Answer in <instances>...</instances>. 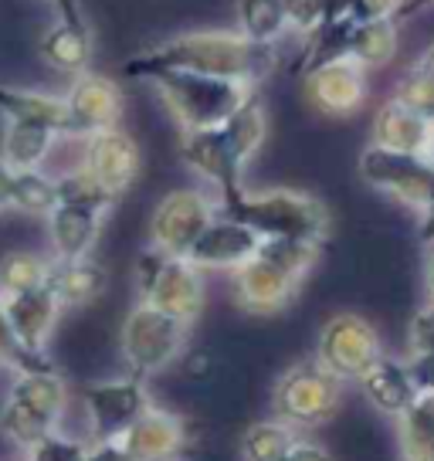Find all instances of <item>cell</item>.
<instances>
[{
  "instance_id": "cell-30",
  "label": "cell",
  "mask_w": 434,
  "mask_h": 461,
  "mask_svg": "<svg viewBox=\"0 0 434 461\" xmlns=\"http://www.w3.org/2000/svg\"><path fill=\"white\" fill-rule=\"evenodd\" d=\"M295 441L299 438L292 431V424H285L282 418L258 420L241 438V455H245V461H285Z\"/></svg>"
},
{
  "instance_id": "cell-22",
  "label": "cell",
  "mask_w": 434,
  "mask_h": 461,
  "mask_svg": "<svg viewBox=\"0 0 434 461\" xmlns=\"http://www.w3.org/2000/svg\"><path fill=\"white\" fill-rule=\"evenodd\" d=\"M431 122H424L420 115L404 109L397 99H387L374 115V140L370 143L384 146V149H397V153H428L431 143Z\"/></svg>"
},
{
  "instance_id": "cell-26",
  "label": "cell",
  "mask_w": 434,
  "mask_h": 461,
  "mask_svg": "<svg viewBox=\"0 0 434 461\" xmlns=\"http://www.w3.org/2000/svg\"><path fill=\"white\" fill-rule=\"evenodd\" d=\"M397 55V21L376 17V21H357L349 34V58L363 68H384Z\"/></svg>"
},
{
  "instance_id": "cell-31",
  "label": "cell",
  "mask_w": 434,
  "mask_h": 461,
  "mask_svg": "<svg viewBox=\"0 0 434 461\" xmlns=\"http://www.w3.org/2000/svg\"><path fill=\"white\" fill-rule=\"evenodd\" d=\"M258 255L272 261L276 268L303 282L305 275L316 268L319 261V241H305V238H261Z\"/></svg>"
},
{
  "instance_id": "cell-10",
  "label": "cell",
  "mask_w": 434,
  "mask_h": 461,
  "mask_svg": "<svg viewBox=\"0 0 434 461\" xmlns=\"http://www.w3.org/2000/svg\"><path fill=\"white\" fill-rule=\"evenodd\" d=\"M214 217V203L211 197H203L201 190H174L157 203L153 221H149L153 248L176 255V258H187L190 248L197 245V238Z\"/></svg>"
},
{
  "instance_id": "cell-33",
  "label": "cell",
  "mask_w": 434,
  "mask_h": 461,
  "mask_svg": "<svg viewBox=\"0 0 434 461\" xmlns=\"http://www.w3.org/2000/svg\"><path fill=\"white\" fill-rule=\"evenodd\" d=\"M0 431L7 434L14 445L34 447L41 438L55 431V420H48L44 414L31 411L28 403H21L17 397H7V403L0 407Z\"/></svg>"
},
{
  "instance_id": "cell-49",
  "label": "cell",
  "mask_w": 434,
  "mask_h": 461,
  "mask_svg": "<svg viewBox=\"0 0 434 461\" xmlns=\"http://www.w3.org/2000/svg\"><path fill=\"white\" fill-rule=\"evenodd\" d=\"M414 72L428 75V78H434V44H431V48H424V51H420V58L414 61Z\"/></svg>"
},
{
  "instance_id": "cell-18",
  "label": "cell",
  "mask_w": 434,
  "mask_h": 461,
  "mask_svg": "<svg viewBox=\"0 0 434 461\" xmlns=\"http://www.w3.org/2000/svg\"><path fill=\"white\" fill-rule=\"evenodd\" d=\"M4 309L14 332L21 336V343L44 353V346L51 339V332L59 326L61 316V299L55 295L51 285L31 288V292H17V295H4Z\"/></svg>"
},
{
  "instance_id": "cell-43",
  "label": "cell",
  "mask_w": 434,
  "mask_h": 461,
  "mask_svg": "<svg viewBox=\"0 0 434 461\" xmlns=\"http://www.w3.org/2000/svg\"><path fill=\"white\" fill-rule=\"evenodd\" d=\"M88 461H140L130 447H122L119 441H95L88 447Z\"/></svg>"
},
{
  "instance_id": "cell-21",
  "label": "cell",
  "mask_w": 434,
  "mask_h": 461,
  "mask_svg": "<svg viewBox=\"0 0 434 461\" xmlns=\"http://www.w3.org/2000/svg\"><path fill=\"white\" fill-rule=\"evenodd\" d=\"M0 115L21 119V122H41L59 136H75L72 109H68L65 95H41L31 88L0 86Z\"/></svg>"
},
{
  "instance_id": "cell-19",
  "label": "cell",
  "mask_w": 434,
  "mask_h": 461,
  "mask_svg": "<svg viewBox=\"0 0 434 461\" xmlns=\"http://www.w3.org/2000/svg\"><path fill=\"white\" fill-rule=\"evenodd\" d=\"M102 230V211H88V207H75V203H59L48 214V234H51V248L55 258H88L92 248L99 241Z\"/></svg>"
},
{
  "instance_id": "cell-15",
  "label": "cell",
  "mask_w": 434,
  "mask_h": 461,
  "mask_svg": "<svg viewBox=\"0 0 434 461\" xmlns=\"http://www.w3.org/2000/svg\"><path fill=\"white\" fill-rule=\"evenodd\" d=\"M299 278L285 275L272 261L255 255L241 268H234V299L251 316H276L292 303Z\"/></svg>"
},
{
  "instance_id": "cell-11",
  "label": "cell",
  "mask_w": 434,
  "mask_h": 461,
  "mask_svg": "<svg viewBox=\"0 0 434 461\" xmlns=\"http://www.w3.org/2000/svg\"><path fill=\"white\" fill-rule=\"evenodd\" d=\"M86 167L88 176L105 187L113 197H122L126 190L136 184L140 176V146L122 126H113V130H102L86 136Z\"/></svg>"
},
{
  "instance_id": "cell-45",
  "label": "cell",
  "mask_w": 434,
  "mask_h": 461,
  "mask_svg": "<svg viewBox=\"0 0 434 461\" xmlns=\"http://www.w3.org/2000/svg\"><path fill=\"white\" fill-rule=\"evenodd\" d=\"M55 11H59V21H68V24H82L88 28L86 14H82V0H48Z\"/></svg>"
},
{
  "instance_id": "cell-39",
  "label": "cell",
  "mask_w": 434,
  "mask_h": 461,
  "mask_svg": "<svg viewBox=\"0 0 434 461\" xmlns=\"http://www.w3.org/2000/svg\"><path fill=\"white\" fill-rule=\"evenodd\" d=\"M28 451V461H88V447L82 441H75V438H61L59 431L41 438Z\"/></svg>"
},
{
  "instance_id": "cell-6",
  "label": "cell",
  "mask_w": 434,
  "mask_h": 461,
  "mask_svg": "<svg viewBox=\"0 0 434 461\" xmlns=\"http://www.w3.org/2000/svg\"><path fill=\"white\" fill-rule=\"evenodd\" d=\"M339 384L343 380H336L319 360L295 363L276 384V414L292 428H319L339 414Z\"/></svg>"
},
{
  "instance_id": "cell-23",
  "label": "cell",
  "mask_w": 434,
  "mask_h": 461,
  "mask_svg": "<svg viewBox=\"0 0 434 461\" xmlns=\"http://www.w3.org/2000/svg\"><path fill=\"white\" fill-rule=\"evenodd\" d=\"M105 282L109 275L99 261L88 258H55L51 261V278L48 285L55 288V295L61 299L65 309H75V305H88L92 299H99L105 292Z\"/></svg>"
},
{
  "instance_id": "cell-25",
  "label": "cell",
  "mask_w": 434,
  "mask_h": 461,
  "mask_svg": "<svg viewBox=\"0 0 434 461\" xmlns=\"http://www.w3.org/2000/svg\"><path fill=\"white\" fill-rule=\"evenodd\" d=\"M59 140V132L41 126V122H21V119H7L4 130V149L0 157L7 159L14 170H41L44 157L51 153V146Z\"/></svg>"
},
{
  "instance_id": "cell-20",
  "label": "cell",
  "mask_w": 434,
  "mask_h": 461,
  "mask_svg": "<svg viewBox=\"0 0 434 461\" xmlns=\"http://www.w3.org/2000/svg\"><path fill=\"white\" fill-rule=\"evenodd\" d=\"M360 384L366 401L374 403L380 414H387V418H401L407 407L420 397L418 387H414V376L407 370V363L393 360V357H380L366 370V376H363Z\"/></svg>"
},
{
  "instance_id": "cell-47",
  "label": "cell",
  "mask_w": 434,
  "mask_h": 461,
  "mask_svg": "<svg viewBox=\"0 0 434 461\" xmlns=\"http://www.w3.org/2000/svg\"><path fill=\"white\" fill-rule=\"evenodd\" d=\"M418 234L424 245H431L434 241V194H431V201L418 211Z\"/></svg>"
},
{
  "instance_id": "cell-24",
  "label": "cell",
  "mask_w": 434,
  "mask_h": 461,
  "mask_svg": "<svg viewBox=\"0 0 434 461\" xmlns=\"http://www.w3.org/2000/svg\"><path fill=\"white\" fill-rule=\"evenodd\" d=\"M41 58L65 75H82L88 72V61H92V31L82 24H68L59 21L44 31L41 38Z\"/></svg>"
},
{
  "instance_id": "cell-42",
  "label": "cell",
  "mask_w": 434,
  "mask_h": 461,
  "mask_svg": "<svg viewBox=\"0 0 434 461\" xmlns=\"http://www.w3.org/2000/svg\"><path fill=\"white\" fill-rule=\"evenodd\" d=\"M401 0H353V17L357 21H376V17H393L397 21Z\"/></svg>"
},
{
  "instance_id": "cell-7",
  "label": "cell",
  "mask_w": 434,
  "mask_h": 461,
  "mask_svg": "<svg viewBox=\"0 0 434 461\" xmlns=\"http://www.w3.org/2000/svg\"><path fill=\"white\" fill-rule=\"evenodd\" d=\"M360 180L366 187L387 194L404 207L420 211L431 201L434 194V167L428 157L420 153H397V149H384V146L370 143L360 153Z\"/></svg>"
},
{
  "instance_id": "cell-37",
  "label": "cell",
  "mask_w": 434,
  "mask_h": 461,
  "mask_svg": "<svg viewBox=\"0 0 434 461\" xmlns=\"http://www.w3.org/2000/svg\"><path fill=\"white\" fill-rule=\"evenodd\" d=\"M59 203H75V207H88V211H109L116 197L105 187H99L92 176H88L86 167H78L75 173H65L59 176Z\"/></svg>"
},
{
  "instance_id": "cell-8",
  "label": "cell",
  "mask_w": 434,
  "mask_h": 461,
  "mask_svg": "<svg viewBox=\"0 0 434 461\" xmlns=\"http://www.w3.org/2000/svg\"><path fill=\"white\" fill-rule=\"evenodd\" d=\"M384 357V346L376 330L357 312H339L333 316L316 343V360L336 376V380H363L366 370Z\"/></svg>"
},
{
  "instance_id": "cell-14",
  "label": "cell",
  "mask_w": 434,
  "mask_h": 461,
  "mask_svg": "<svg viewBox=\"0 0 434 461\" xmlns=\"http://www.w3.org/2000/svg\"><path fill=\"white\" fill-rule=\"evenodd\" d=\"M261 248V234L241 224L238 217H214L203 234L197 238V245L190 248L187 258L197 268H241L245 261H251Z\"/></svg>"
},
{
  "instance_id": "cell-9",
  "label": "cell",
  "mask_w": 434,
  "mask_h": 461,
  "mask_svg": "<svg viewBox=\"0 0 434 461\" xmlns=\"http://www.w3.org/2000/svg\"><path fill=\"white\" fill-rule=\"evenodd\" d=\"M82 401H86V414L95 441H116V438H122L153 407L140 376L92 384V387L82 390Z\"/></svg>"
},
{
  "instance_id": "cell-17",
  "label": "cell",
  "mask_w": 434,
  "mask_h": 461,
  "mask_svg": "<svg viewBox=\"0 0 434 461\" xmlns=\"http://www.w3.org/2000/svg\"><path fill=\"white\" fill-rule=\"evenodd\" d=\"M116 441L122 447H130L140 461H176L187 451L190 434L184 418H176L170 411H159V407H149L143 418Z\"/></svg>"
},
{
  "instance_id": "cell-28",
  "label": "cell",
  "mask_w": 434,
  "mask_h": 461,
  "mask_svg": "<svg viewBox=\"0 0 434 461\" xmlns=\"http://www.w3.org/2000/svg\"><path fill=\"white\" fill-rule=\"evenodd\" d=\"M11 397H17L21 403H28L31 411H38V414L59 424L68 390H65V380L55 370H38V374H17Z\"/></svg>"
},
{
  "instance_id": "cell-46",
  "label": "cell",
  "mask_w": 434,
  "mask_h": 461,
  "mask_svg": "<svg viewBox=\"0 0 434 461\" xmlns=\"http://www.w3.org/2000/svg\"><path fill=\"white\" fill-rule=\"evenodd\" d=\"M14 201V167L0 157V211H7Z\"/></svg>"
},
{
  "instance_id": "cell-5",
  "label": "cell",
  "mask_w": 434,
  "mask_h": 461,
  "mask_svg": "<svg viewBox=\"0 0 434 461\" xmlns=\"http://www.w3.org/2000/svg\"><path fill=\"white\" fill-rule=\"evenodd\" d=\"M187 322L163 312L157 305L140 303L122 322V360L130 363L132 376H153L180 360L187 346Z\"/></svg>"
},
{
  "instance_id": "cell-36",
  "label": "cell",
  "mask_w": 434,
  "mask_h": 461,
  "mask_svg": "<svg viewBox=\"0 0 434 461\" xmlns=\"http://www.w3.org/2000/svg\"><path fill=\"white\" fill-rule=\"evenodd\" d=\"M0 370H11V374H38V370H55V363L48 360V353H38L31 346L21 343V336L14 332L4 299H0Z\"/></svg>"
},
{
  "instance_id": "cell-34",
  "label": "cell",
  "mask_w": 434,
  "mask_h": 461,
  "mask_svg": "<svg viewBox=\"0 0 434 461\" xmlns=\"http://www.w3.org/2000/svg\"><path fill=\"white\" fill-rule=\"evenodd\" d=\"M51 278V261L31 251H14L0 261V292L4 295H17V292H31V288L48 285Z\"/></svg>"
},
{
  "instance_id": "cell-50",
  "label": "cell",
  "mask_w": 434,
  "mask_h": 461,
  "mask_svg": "<svg viewBox=\"0 0 434 461\" xmlns=\"http://www.w3.org/2000/svg\"><path fill=\"white\" fill-rule=\"evenodd\" d=\"M434 0H401V11H397V21H404V17H414L418 11L424 7H431Z\"/></svg>"
},
{
  "instance_id": "cell-4",
  "label": "cell",
  "mask_w": 434,
  "mask_h": 461,
  "mask_svg": "<svg viewBox=\"0 0 434 461\" xmlns=\"http://www.w3.org/2000/svg\"><path fill=\"white\" fill-rule=\"evenodd\" d=\"M221 207L228 217H238L241 224L258 230L261 238H305L322 245L330 230L326 203L299 190H261V194L241 190L231 203Z\"/></svg>"
},
{
  "instance_id": "cell-41",
  "label": "cell",
  "mask_w": 434,
  "mask_h": 461,
  "mask_svg": "<svg viewBox=\"0 0 434 461\" xmlns=\"http://www.w3.org/2000/svg\"><path fill=\"white\" fill-rule=\"evenodd\" d=\"M407 370L414 376L418 393H434V353H411Z\"/></svg>"
},
{
  "instance_id": "cell-38",
  "label": "cell",
  "mask_w": 434,
  "mask_h": 461,
  "mask_svg": "<svg viewBox=\"0 0 434 461\" xmlns=\"http://www.w3.org/2000/svg\"><path fill=\"white\" fill-rule=\"evenodd\" d=\"M391 99H397L404 109H411L414 115H420L424 122H431L434 126V78H428V75H420L411 68V72L397 82Z\"/></svg>"
},
{
  "instance_id": "cell-40",
  "label": "cell",
  "mask_w": 434,
  "mask_h": 461,
  "mask_svg": "<svg viewBox=\"0 0 434 461\" xmlns=\"http://www.w3.org/2000/svg\"><path fill=\"white\" fill-rule=\"evenodd\" d=\"M407 343H411V353H434V303L424 305L418 316L411 319Z\"/></svg>"
},
{
  "instance_id": "cell-2",
  "label": "cell",
  "mask_w": 434,
  "mask_h": 461,
  "mask_svg": "<svg viewBox=\"0 0 434 461\" xmlns=\"http://www.w3.org/2000/svg\"><path fill=\"white\" fill-rule=\"evenodd\" d=\"M268 132V115L251 99L238 113L211 130H187L180 136V159L190 170L211 180L221 190V203H231L241 194V173L255 157Z\"/></svg>"
},
{
  "instance_id": "cell-13",
  "label": "cell",
  "mask_w": 434,
  "mask_h": 461,
  "mask_svg": "<svg viewBox=\"0 0 434 461\" xmlns=\"http://www.w3.org/2000/svg\"><path fill=\"white\" fill-rule=\"evenodd\" d=\"M143 295V303L157 305L163 312L176 316L180 322H194L203 309V278L201 268L190 258H176V255H167L163 268L157 272V278L149 282Z\"/></svg>"
},
{
  "instance_id": "cell-51",
  "label": "cell",
  "mask_w": 434,
  "mask_h": 461,
  "mask_svg": "<svg viewBox=\"0 0 434 461\" xmlns=\"http://www.w3.org/2000/svg\"><path fill=\"white\" fill-rule=\"evenodd\" d=\"M424 157L431 159V167H434V130H431V143H428V153H424Z\"/></svg>"
},
{
  "instance_id": "cell-3",
  "label": "cell",
  "mask_w": 434,
  "mask_h": 461,
  "mask_svg": "<svg viewBox=\"0 0 434 461\" xmlns=\"http://www.w3.org/2000/svg\"><path fill=\"white\" fill-rule=\"evenodd\" d=\"M157 88L167 113L174 115L180 130H211L228 122L241 105L251 102V88L245 82H231V78H211V75L197 72H159L146 78Z\"/></svg>"
},
{
  "instance_id": "cell-32",
  "label": "cell",
  "mask_w": 434,
  "mask_h": 461,
  "mask_svg": "<svg viewBox=\"0 0 434 461\" xmlns=\"http://www.w3.org/2000/svg\"><path fill=\"white\" fill-rule=\"evenodd\" d=\"M353 17V0H285V21L295 34H316L322 24Z\"/></svg>"
},
{
  "instance_id": "cell-44",
  "label": "cell",
  "mask_w": 434,
  "mask_h": 461,
  "mask_svg": "<svg viewBox=\"0 0 434 461\" xmlns=\"http://www.w3.org/2000/svg\"><path fill=\"white\" fill-rule=\"evenodd\" d=\"M285 461H333L330 451L322 445H312V441H295L292 451L285 455Z\"/></svg>"
},
{
  "instance_id": "cell-35",
  "label": "cell",
  "mask_w": 434,
  "mask_h": 461,
  "mask_svg": "<svg viewBox=\"0 0 434 461\" xmlns=\"http://www.w3.org/2000/svg\"><path fill=\"white\" fill-rule=\"evenodd\" d=\"M11 207L24 214L48 217L59 207V180H51L41 170H14V201Z\"/></svg>"
},
{
  "instance_id": "cell-29",
  "label": "cell",
  "mask_w": 434,
  "mask_h": 461,
  "mask_svg": "<svg viewBox=\"0 0 434 461\" xmlns=\"http://www.w3.org/2000/svg\"><path fill=\"white\" fill-rule=\"evenodd\" d=\"M234 14H238V31L251 41L276 44L289 31L285 0H238Z\"/></svg>"
},
{
  "instance_id": "cell-48",
  "label": "cell",
  "mask_w": 434,
  "mask_h": 461,
  "mask_svg": "<svg viewBox=\"0 0 434 461\" xmlns=\"http://www.w3.org/2000/svg\"><path fill=\"white\" fill-rule=\"evenodd\" d=\"M424 285H428V295L434 303V241L424 245Z\"/></svg>"
},
{
  "instance_id": "cell-1",
  "label": "cell",
  "mask_w": 434,
  "mask_h": 461,
  "mask_svg": "<svg viewBox=\"0 0 434 461\" xmlns=\"http://www.w3.org/2000/svg\"><path fill=\"white\" fill-rule=\"evenodd\" d=\"M278 68L276 44L245 38L241 31H194L157 44L126 61L130 78H153L159 72H197L211 78H231L258 86Z\"/></svg>"
},
{
  "instance_id": "cell-12",
  "label": "cell",
  "mask_w": 434,
  "mask_h": 461,
  "mask_svg": "<svg viewBox=\"0 0 434 461\" xmlns=\"http://www.w3.org/2000/svg\"><path fill=\"white\" fill-rule=\"evenodd\" d=\"M366 68L353 58H336L305 75V95L326 115H353L366 102Z\"/></svg>"
},
{
  "instance_id": "cell-27",
  "label": "cell",
  "mask_w": 434,
  "mask_h": 461,
  "mask_svg": "<svg viewBox=\"0 0 434 461\" xmlns=\"http://www.w3.org/2000/svg\"><path fill=\"white\" fill-rule=\"evenodd\" d=\"M397 434L407 461H434V393H420L397 418Z\"/></svg>"
},
{
  "instance_id": "cell-16",
  "label": "cell",
  "mask_w": 434,
  "mask_h": 461,
  "mask_svg": "<svg viewBox=\"0 0 434 461\" xmlns=\"http://www.w3.org/2000/svg\"><path fill=\"white\" fill-rule=\"evenodd\" d=\"M65 99H68V109H72L75 136H92V132L119 126L122 92H119V86L113 78L92 72L75 75V82Z\"/></svg>"
}]
</instances>
